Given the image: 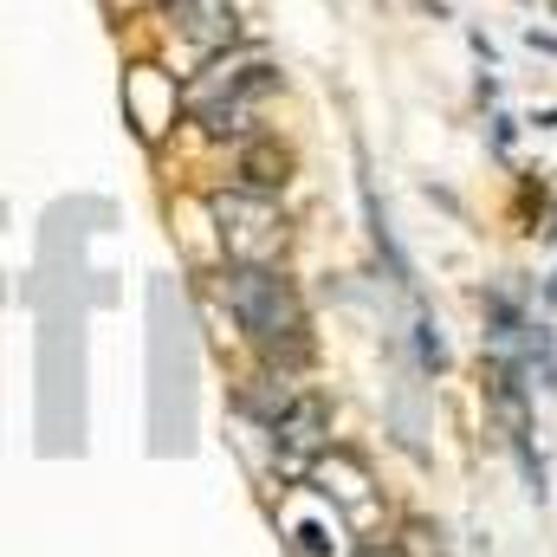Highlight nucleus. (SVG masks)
I'll use <instances>...</instances> for the list:
<instances>
[{"mask_svg": "<svg viewBox=\"0 0 557 557\" xmlns=\"http://www.w3.org/2000/svg\"><path fill=\"white\" fill-rule=\"evenodd\" d=\"M175 20H182V39L201 46V52H221V46H234V33H240L234 0H175Z\"/></svg>", "mask_w": 557, "mask_h": 557, "instance_id": "nucleus-5", "label": "nucleus"}, {"mask_svg": "<svg viewBox=\"0 0 557 557\" xmlns=\"http://www.w3.org/2000/svg\"><path fill=\"white\" fill-rule=\"evenodd\" d=\"M486 396H493V416L506 428V447L519 454V467H525V486L545 499V460H539V447H532V409H525V376H519V363L512 357H493V376H486Z\"/></svg>", "mask_w": 557, "mask_h": 557, "instance_id": "nucleus-4", "label": "nucleus"}, {"mask_svg": "<svg viewBox=\"0 0 557 557\" xmlns=\"http://www.w3.org/2000/svg\"><path fill=\"white\" fill-rule=\"evenodd\" d=\"M214 221H221V247L234 267H273L285 247V221H278L273 195H214Z\"/></svg>", "mask_w": 557, "mask_h": 557, "instance_id": "nucleus-2", "label": "nucleus"}, {"mask_svg": "<svg viewBox=\"0 0 557 557\" xmlns=\"http://www.w3.org/2000/svg\"><path fill=\"white\" fill-rule=\"evenodd\" d=\"M227 311L240 318V331L273 357L278 370H298L311 357V318H305L298 292L273 267H234L227 273Z\"/></svg>", "mask_w": 557, "mask_h": 557, "instance_id": "nucleus-1", "label": "nucleus"}, {"mask_svg": "<svg viewBox=\"0 0 557 557\" xmlns=\"http://www.w3.org/2000/svg\"><path fill=\"white\" fill-rule=\"evenodd\" d=\"M273 85H278V72L260 65V59H247V65H214V78L195 85V111H201L208 131H221V137L234 131V137H240V131L253 124V104H260Z\"/></svg>", "mask_w": 557, "mask_h": 557, "instance_id": "nucleus-3", "label": "nucleus"}, {"mask_svg": "<svg viewBox=\"0 0 557 557\" xmlns=\"http://www.w3.org/2000/svg\"><path fill=\"white\" fill-rule=\"evenodd\" d=\"M273 434H278V447H285V454H311V447L324 441V403H318V396H298V403L278 416Z\"/></svg>", "mask_w": 557, "mask_h": 557, "instance_id": "nucleus-6", "label": "nucleus"}]
</instances>
